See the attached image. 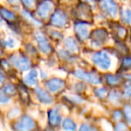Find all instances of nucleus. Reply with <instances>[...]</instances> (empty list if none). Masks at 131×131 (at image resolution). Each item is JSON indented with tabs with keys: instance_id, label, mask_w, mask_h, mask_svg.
Instances as JSON below:
<instances>
[{
	"instance_id": "obj_1",
	"label": "nucleus",
	"mask_w": 131,
	"mask_h": 131,
	"mask_svg": "<svg viewBox=\"0 0 131 131\" xmlns=\"http://www.w3.org/2000/svg\"><path fill=\"white\" fill-rule=\"evenodd\" d=\"M72 16L75 21H84L90 24L93 23V13L92 6L85 1H79L72 10Z\"/></svg>"
},
{
	"instance_id": "obj_2",
	"label": "nucleus",
	"mask_w": 131,
	"mask_h": 131,
	"mask_svg": "<svg viewBox=\"0 0 131 131\" xmlns=\"http://www.w3.org/2000/svg\"><path fill=\"white\" fill-rule=\"evenodd\" d=\"M56 9L52 0H40L36 5V14L42 21L49 20L52 13Z\"/></svg>"
},
{
	"instance_id": "obj_3",
	"label": "nucleus",
	"mask_w": 131,
	"mask_h": 131,
	"mask_svg": "<svg viewBox=\"0 0 131 131\" xmlns=\"http://www.w3.org/2000/svg\"><path fill=\"white\" fill-rule=\"evenodd\" d=\"M68 23H69V17L65 11L60 8L55 9L49 18V24L58 29H62L68 26Z\"/></svg>"
},
{
	"instance_id": "obj_4",
	"label": "nucleus",
	"mask_w": 131,
	"mask_h": 131,
	"mask_svg": "<svg viewBox=\"0 0 131 131\" xmlns=\"http://www.w3.org/2000/svg\"><path fill=\"white\" fill-rule=\"evenodd\" d=\"M98 5L105 16L115 19L119 13V5L114 0H98Z\"/></svg>"
},
{
	"instance_id": "obj_5",
	"label": "nucleus",
	"mask_w": 131,
	"mask_h": 131,
	"mask_svg": "<svg viewBox=\"0 0 131 131\" xmlns=\"http://www.w3.org/2000/svg\"><path fill=\"white\" fill-rule=\"evenodd\" d=\"M92 60L97 67H99L101 70H104V71L108 70L111 65V59H110L109 53L105 51L95 52L92 56Z\"/></svg>"
},
{
	"instance_id": "obj_6",
	"label": "nucleus",
	"mask_w": 131,
	"mask_h": 131,
	"mask_svg": "<svg viewBox=\"0 0 131 131\" xmlns=\"http://www.w3.org/2000/svg\"><path fill=\"white\" fill-rule=\"evenodd\" d=\"M90 23L84 21H75L74 23V31H75V38L81 42L85 41L89 38L90 35Z\"/></svg>"
},
{
	"instance_id": "obj_7",
	"label": "nucleus",
	"mask_w": 131,
	"mask_h": 131,
	"mask_svg": "<svg viewBox=\"0 0 131 131\" xmlns=\"http://www.w3.org/2000/svg\"><path fill=\"white\" fill-rule=\"evenodd\" d=\"M109 38V32L104 28L95 29L90 32L89 39L93 44L96 46H102Z\"/></svg>"
},
{
	"instance_id": "obj_8",
	"label": "nucleus",
	"mask_w": 131,
	"mask_h": 131,
	"mask_svg": "<svg viewBox=\"0 0 131 131\" xmlns=\"http://www.w3.org/2000/svg\"><path fill=\"white\" fill-rule=\"evenodd\" d=\"M36 128V122L28 115L21 117L14 125L15 131H32Z\"/></svg>"
},
{
	"instance_id": "obj_9",
	"label": "nucleus",
	"mask_w": 131,
	"mask_h": 131,
	"mask_svg": "<svg viewBox=\"0 0 131 131\" xmlns=\"http://www.w3.org/2000/svg\"><path fill=\"white\" fill-rule=\"evenodd\" d=\"M110 29L111 35L115 40L118 41H125L128 38V30L120 23H116V21H110Z\"/></svg>"
},
{
	"instance_id": "obj_10",
	"label": "nucleus",
	"mask_w": 131,
	"mask_h": 131,
	"mask_svg": "<svg viewBox=\"0 0 131 131\" xmlns=\"http://www.w3.org/2000/svg\"><path fill=\"white\" fill-rule=\"evenodd\" d=\"M35 39L38 43V47L42 53L46 54H49L53 52V47L46 36L41 32H36L34 35Z\"/></svg>"
},
{
	"instance_id": "obj_11",
	"label": "nucleus",
	"mask_w": 131,
	"mask_h": 131,
	"mask_svg": "<svg viewBox=\"0 0 131 131\" xmlns=\"http://www.w3.org/2000/svg\"><path fill=\"white\" fill-rule=\"evenodd\" d=\"M74 75L76 78L82 79L86 82H89L91 84H101V79L98 75L92 72H87V71H82V70H76L74 71Z\"/></svg>"
},
{
	"instance_id": "obj_12",
	"label": "nucleus",
	"mask_w": 131,
	"mask_h": 131,
	"mask_svg": "<svg viewBox=\"0 0 131 131\" xmlns=\"http://www.w3.org/2000/svg\"><path fill=\"white\" fill-rule=\"evenodd\" d=\"M45 86L48 91L53 94H57L62 91L66 86V82L61 79L52 78L45 82Z\"/></svg>"
},
{
	"instance_id": "obj_13",
	"label": "nucleus",
	"mask_w": 131,
	"mask_h": 131,
	"mask_svg": "<svg viewBox=\"0 0 131 131\" xmlns=\"http://www.w3.org/2000/svg\"><path fill=\"white\" fill-rule=\"evenodd\" d=\"M12 63L22 71H27L31 68V62L24 55H13L11 57Z\"/></svg>"
},
{
	"instance_id": "obj_14",
	"label": "nucleus",
	"mask_w": 131,
	"mask_h": 131,
	"mask_svg": "<svg viewBox=\"0 0 131 131\" xmlns=\"http://www.w3.org/2000/svg\"><path fill=\"white\" fill-rule=\"evenodd\" d=\"M35 95H36L37 98L39 99V101L45 104H49L53 102V99L51 97L50 94L49 93V91L43 89L41 88H36L34 89Z\"/></svg>"
},
{
	"instance_id": "obj_15",
	"label": "nucleus",
	"mask_w": 131,
	"mask_h": 131,
	"mask_svg": "<svg viewBox=\"0 0 131 131\" xmlns=\"http://www.w3.org/2000/svg\"><path fill=\"white\" fill-rule=\"evenodd\" d=\"M49 123L52 128H58L61 123V115L58 109H51L48 113Z\"/></svg>"
},
{
	"instance_id": "obj_16",
	"label": "nucleus",
	"mask_w": 131,
	"mask_h": 131,
	"mask_svg": "<svg viewBox=\"0 0 131 131\" xmlns=\"http://www.w3.org/2000/svg\"><path fill=\"white\" fill-rule=\"evenodd\" d=\"M105 82L108 86L111 88H116V86H120L123 83V78L119 75L113 74H107L105 75Z\"/></svg>"
},
{
	"instance_id": "obj_17",
	"label": "nucleus",
	"mask_w": 131,
	"mask_h": 131,
	"mask_svg": "<svg viewBox=\"0 0 131 131\" xmlns=\"http://www.w3.org/2000/svg\"><path fill=\"white\" fill-rule=\"evenodd\" d=\"M65 47L67 52L75 53L79 51V46L74 38H67L65 40Z\"/></svg>"
},
{
	"instance_id": "obj_18",
	"label": "nucleus",
	"mask_w": 131,
	"mask_h": 131,
	"mask_svg": "<svg viewBox=\"0 0 131 131\" xmlns=\"http://www.w3.org/2000/svg\"><path fill=\"white\" fill-rule=\"evenodd\" d=\"M37 78H38V72L36 70H31L28 72V74L24 77L23 79V82L25 85L30 86H33L37 84Z\"/></svg>"
},
{
	"instance_id": "obj_19",
	"label": "nucleus",
	"mask_w": 131,
	"mask_h": 131,
	"mask_svg": "<svg viewBox=\"0 0 131 131\" xmlns=\"http://www.w3.org/2000/svg\"><path fill=\"white\" fill-rule=\"evenodd\" d=\"M0 14L5 21H10V23H15L16 20H17V16L15 15V14H14L13 12L5 8L0 9Z\"/></svg>"
},
{
	"instance_id": "obj_20",
	"label": "nucleus",
	"mask_w": 131,
	"mask_h": 131,
	"mask_svg": "<svg viewBox=\"0 0 131 131\" xmlns=\"http://www.w3.org/2000/svg\"><path fill=\"white\" fill-rule=\"evenodd\" d=\"M120 18L121 21L124 24L131 26V9L123 8L120 10Z\"/></svg>"
},
{
	"instance_id": "obj_21",
	"label": "nucleus",
	"mask_w": 131,
	"mask_h": 131,
	"mask_svg": "<svg viewBox=\"0 0 131 131\" xmlns=\"http://www.w3.org/2000/svg\"><path fill=\"white\" fill-rule=\"evenodd\" d=\"M115 46H116V51H117L118 53H121V54H123L124 56L128 54L129 50H128V47L124 44V41H118V40H116Z\"/></svg>"
},
{
	"instance_id": "obj_22",
	"label": "nucleus",
	"mask_w": 131,
	"mask_h": 131,
	"mask_svg": "<svg viewBox=\"0 0 131 131\" xmlns=\"http://www.w3.org/2000/svg\"><path fill=\"white\" fill-rule=\"evenodd\" d=\"M62 128L66 131H75L76 129V124H75V122L74 121L67 118L62 123Z\"/></svg>"
},
{
	"instance_id": "obj_23",
	"label": "nucleus",
	"mask_w": 131,
	"mask_h": 131,
	"mask_svg": "<svg viewBox=\"0 0 131 131\" xmlns=\"http://www.w3.org/2000/svg\"><path fill=\"white\" fill-rule=\"evenodd\" d=\"M47 32V35L51 38L52 40L54 41H59V40H62L63 39V34L60 33V31L57 30V29H48Z\"/></svg>"
},
{
	"instance_id": "obj_24",
	"label": "nucleus",
	"mask_w": 131,
	"mask_h": 131,
	"mask_svg": "<svg viewBox=\"0 0 131 131\" xmlns=\"http://www.w3.org/2000/svg\"><path fill=\"white\" fill-rule=\"evenodd\" d=\"M131 69V56L129 55H125L121 61L120 64V71H127Z\"/></svg>"
},
{
	"instance_id": "obj_25",
	"label": "nucleus",
	"mask_w": 131,
	"mask_h": 131,
	"mask_svg": "<svg viewBox=\"0 0 131 131\" xmlns=\"http://www.w3.org/2000/svg\"><path fill=\"white\" fill-rule=\"evenodd\" d=\"M2 91L6 95H14L16 94V92H17V89L13 84L8 83V84L4 85L3 88H2Z\"/></svg>"
},
{
	"instance_id": "obj_26",
	"label": "nucleus",
	"mask_w": 131,
	"mask_h": 131,
	"mask_svg": "<svg viewBox=\"0 0 131 131\" xmlns=\"http://www.w3.org/2000/svg\"><path fill=\"white\" fill-rule=\"evenodd\" d=\"M123 117L125 118L127 123L131 125V104H126L124 106Z\"/></svg>"
},
{
	"instance_id": "obj_27",
	"label": "nucleus",
	"mask_w": 131,
	"mask_h": 131,
	"mask_svg": "<svg viewBox=\"0 0 131 131\" xmlns=\"http://www.w3.org/2000/svg\"><path fill=\"white\" fill-rule=\"evenodd\" d=\"M94 93H95V95H96V96L99 97L100 99H105L109 95L108 90H107V88H96Z\"/></svg>"
},
{
	"instance_id": "obj_28",
	"label": "nucleus",
	"mask_w": 131,
	"mask_h": 131,
	"mask_svg": "<svg viewBox=\"0 0 131 131\" xmlns=\"http://www.w3.org/2000/svg\"><path fill=\"white\" fill-rule=\"evenodd\" d=\"M22 2H23V6H25L27 10H32L33 8H36L37 0H22Z\"/></svg>"
},
{
	"instance_id": "obj_29",
	"label": "nucleus",
	"mask_w": 131,
	"mask_h": 131,
	"mask_svg": "<svg viewBox=\"0 0 131 131\" xmlns=\"http://www.w3.org/2000/svg\"><path fill=\"white\" fill-rule=\"evenodd\" d=\"M123 95L126 98H130L131 97V82H128L125 85L124 91H123Z\"/></svg>"
},
{
	"instance_id": "obj_30",
	"label": "nucleus",
	"mask_w": 131,
	"mask_h": 131,
	"mask_svg": "<svg viewBox=\"0 0 131 131\" xmlns=\"http://www.w3.org/2000/svg\"><path fill=\"white\" fill-rule=\"evenodd\" d=\"M79 131H96V128L88 123H84L79 128Z\"/></svg>"
},
{
	"instance_id": "obj_31",
	"label": "nucleus",
	"mask_w": 131,
	"mask_h": 131,
	"mask_svg": "<svg viewBox=\"0 0 131 131\" xmlns=\"http://www.w3.org/2000/svg\"><path fill=\"white\" fill-rule=\"evenodd\" d=\"M109 97H110V101L113 103L119 102V95L116 91H112L109 94Z\"/></svg>"
},
{
	"instance_id": "obj_32",
	"label": "nucleus",
	"mask_w": 131,
	"mask_h": 131,
	"mask_svg": "<svg viewBox=\"0 0 131 131\" xmlns=\"http://www.w3.org/2000/svg\"><path fill=\"white\" fill-rule=\"evenodd\" d=\"M127 129H128V127L124 122L117 123L115 128H114V131H127Z\"/></svg>"
},
{
	"instance_id": "obj_33",
	"label": "nucleus",
	"mask_w": 131,
	"mask_h": 131,
	"mask_svg": "<svg viewBox=\"0 0 131 131\" xmlns=\"http://www.w3.org/2000/svg\"><path fill=\"white\" fill-rule=\"evenodd\" d=\"M123 118V112L120 110L114 111L113 113H112V119L114 121H119Z\"/></svg>"
},
{
	"instance_id": "obj_34",
	"label": "nucleus",
	"mask_w": 131,
	"mask_h": 131,
	"mask_svg": "<svg viewBox=\"0 0 131 131\" xmlns=\"http://www.w3.org/2000/svg\"><path fill=\"white\" fill-rule=\"evenodd\" d=\"M9 103V97L8 95H6L3 91H0V104H8Z\"/></svg>"
},
{
	"instance_id": "obj_35",
	"label": "nucleus",
	"mask_w": 131,
	"mask_h": 131,
	"mask_svg": "<svg viewBox=\"0 0 131 131\" xmlns=\"http://www.w3.org/2000/svg\"><path fill=\"white\" fill-rule=\"evenodd\" d=\"M14 39H9L8 41L6 42V46L7 47H14Z\"/></svg>"
},
{
	"instance_id": "obj_36",
	"label": "nucleus",
	"mask_w": 131,
	"mask_h": 131,
	"mask_svg": "<svg viewBox=\"0 0 131 131\" xmlns=\"http://www.w3.org/2000/svg\"><path fill=\"white\" fill-rule=\"evenodd\" d=\"M4 79H5V78H4L3 74H2V73H0V85H1L2 83H3Z\"/></svg>"
},
{
	"instance_id": "obj_37",
	"label": "nucleus",
	"mask_w": 131,
	"mask_h": 131,
	"mask_svg": "<svg viewBox=\"0 0 131 131\" xmlns=\"http://www.w3.org/2000/svg\"><path fill=\"white\" fill-rule=\"evenodd\" d=\"M130 38H131V36H130Z\"/></svg>"
},
{
	"instance_id": "obj_38",
	"label": "nucleus",
	"mask_w": 131,
	"mask_h": 131,
	"mask_svg": "<svg viewBox=\"0 0 131 131\" xmlns=\"http://www.w3.org/2000/svg\"><path fill=\"white\" fill-rule=\"evenodd\" d=\"M97 1H98V0H97Z\"/></svg>"
}]
</instances>
